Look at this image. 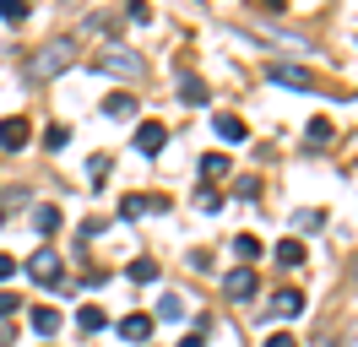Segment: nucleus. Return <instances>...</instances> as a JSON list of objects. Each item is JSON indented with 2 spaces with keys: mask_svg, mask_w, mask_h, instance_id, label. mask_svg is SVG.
<instances>
[{
  "mask_svg": "<svg viewBox=\"0 0 358 347\" xmlns=\"http://www.w3.org/2000/svg\"><path fill=\"white\" fill-rule=\"evenodd\" d=\"M76 55H82V49H76V38H66V33H60V38L38 43V49L27 55L22 71H27V82H55L60 71H71V65H76Z\"/></svg>",
  "mask_w": 358,
  "mask_h": 347,
  "instance_id": "nucleus-1",
  "label": "nucleus"
},
{
  "mask_svg": "<svg viewBox=\"0 0 358 347\" xmlns=\"http://www.w3.org/2000/svg\"><path fill=\"white\" fill-rule=\"evenodd\" d=\"M92 71L120 76V82H141V55H136V49H125V43H103V49L92 55Z\"/></svg>",
  "mask_w": 358,
  "mask_h": 347,
  "instance_id": "nucleus-2",
  "label": "nucleus"
},
{
  "mask_svg": "<svg viewBox=\"0 0 358 347\" xmlns=\"http://www.w3.org/2000/svg\"><path fill=\"white\" fill-rule=\"evenodd\" d=\"M22 271H27L33 282H44V288H55V282H66V277H60V255H55L49 244H44V250H33V255H27V266H22Z\"/></svg>",
  "mask_w": 358,
  "mask_h": 347,
  "instance_id": "nucleus-3",
  "label": "nucleus"
},
{
  "mask_svg": "<svg viewBox=\"0 0 358 347\" xmlns=\"http://www.w3.org/2000/svg\"><path fill=\"white\" fill-rule=\"evenodd\" d=\"M266 82L293 87V92H310V71H304V65H293V60H266Z\"/></svg>",
  "mask_w": 358,
  "mask_h": 347,
  "instance_id": "nucleus-4",
  "label": "nucleus"
},
{
  "mask_svg": "<svg viewBox=\"0 0 358 347\" xmlns=\"http://www.w3.org/2000/svg\"><path fill=\"white\" fill-rule=\"evenodd\" d=\"M255 288H261V271H255V266H234V271H223V293H228V299H255Z\"/></svg>",
  "mask_w": 358,
  "mask_h": 347,
  "instance_id": "nucleus-5",
  "label": "nucleus"
},
{
  "mask_svg": "<svg viewBox=\"0 0 358 347\" xmlns=\"http://www.w3.org/2000/svg\"><path fill=\"white\" fill-rule=\"evenodd\" d=\"M174 98L179 104H190V108H201L212 92H206V82L196 76V71H179V82H174Z\"/></svg>",
  "mask_w": 358,
  "mask_h": 347,
  "instance_id": "nucleus-6",
  "label": "nucleus"
},
{
  "mask_svg": "<svg viewBox=\"0 0 358 347\" xmlns=\"http://www.w3.org/2000/svg\"><path fill=\"white\" fill-rule=\"evenodd\" d=\"M27 130H33V125H27L22 114L0 120V152H22V147H27Z\"/></svg>",
  "mask_w": 358,
  "mask_h": 347,
  "instance_id": "nucleus-7",
  "label": "nucleus"
},
{
  "mask_svg": "<svg viewBox=\"0 0 358 347\" xmlns=\"http://www.w3.org/2000/svg\"><path fill=\"white\" fill-rule=\"evenodd\" d=\"M136 147L147 152V157H157V152L169 147V130L157 125V120H141V125H136Z\"/></svg>",
  "mask_w": 358,
  "mask_h": 347,
  "instance_id": "nucleus-8",
  "label": "nucleus"
},
{
  "mask_svg": "<svg viewBox=\"0 0 358 347\" xmlns=\"http://www.w3.org/2000/svg\"><path fill=\"white\" fill-rule=\"evenodd\" d=\"M271 315H277V320L304 315V293H299V288H277V293H271Z\"/></svg>",
  "mask_w": 358,
  "mask_h": 347,
  "instance_id": "nucleus-9",
  "label": "nucleus"
},
{
  "mask_svg": "<svg viewBox=\"0 0 358 347\" xmlns=\"http://www.w3.org/2000/svg\"><path fill=\"white\" fill-rule=\"evenodd\" d=\"M212 130L223 136V147H245V141H250V130H245V120H239V114H217V120H212Z\"/></svg>",
  "mask_w": 358,
  "mask_h": 347,
  "instance_id": "nucleus-10",
  "label": "nucleus"
},
{
  "mask_svg": "<svg viewBox=\"0 0 358 347\" xmlns=\"http://www.w3.org/2000/svg\"><path fill=\"white\" fill-rule=\"evenodd\" d=\"M163 206H169V201H163V195H120V217H141V212H163Z\"/></svg>",
  "mask_w": 358,
  "mask_h": 347,
  "instance_id": "nucleus-11",
  "label": "nucleus"
},
{
  "mask_svg": "<svg viewBox=\"0 0 358 347\" xmlns=\"http://www.w3.org/2000/svg\"><path fill=\"white\" fill-rule=\"evenodd\" d=\"M152 315H147V309H136V315H125V320H120V337H125V342H147V337H152Z\"/></svg>",
  "mask_w": 358,
  "mask_h": 347,
  "instance_id": "nucleus-12",
  "label": "nucleus"
},
{
  "mask_svg": "<svg viewBox=\"0 0 358 347\" xmlns=\"http://www.w3.org/2000/svg\"><path fill=\"white\" fill-rule=\"evenodd\" d=\"M331 141H336L331 120H310V130H304V147H310V152H326Z\"/></svg>",
  "mask_w": 358,
  "mask_h": 347,
  "instance_id": "nucleus-13",
  "label": "nucleus"
},
{
  "mask_svg": "<svg viewBox=\"0 0 358 347\" xmlns=\"http://www.w3.org/2000/svg\"><path fill=\"white\" fill-rule=\"evenodd\" d=\"M293 228H299V234H320V228H326V206H299V212H293Z\"/></svg>",
  "mask_w": 358,
  "mask_h": 347,
  "instance_id": "nucleus-14",
  "label": "nucleus"
},
{
  "mask_svg": "<svg viewBox=\"0 0 358 347\" xmlns=\"http://www.w3.org/2000/svg\"><path fill=\"white\" fill-rule=\"evenodd\" d=\"M185 315H190V304L179 299V293H163L157 309H152V320H185Z\"/></svg>",
  "mask_w": 358,
  "mask_h": 347,
  "instance_id": "nucleus-15",
  "label": "nucleus"
},
{
  "mask_svg": "<svg viewBox=\"0 0 358 347\" xmlns=\"http://www.w3.org/2000/svg\"><path fill=\"white\" fill-rule=\"evenodd\" d=\"M27 228H33V234H55V228H60V206H33Z\"/></svg>",
  "mask_w": 358,
  "mask_h": 347,
  "instance_id": "nucleus-16",
  "label": "nucleus"
},
{
  "mask_svg": "<svg viewBox=\"0 0 358 347\" xmlns=\"http://www.w3.org/2000/svg\"><path fill=\"white\" fill-rule=\"evenodd\" d=\"M271 255H277V266H304V255H310V250H304V244H299V239H282V244H277V250H271Z\"/></svg>",
  "mask_w": 358,
  "mask_h": 347,
  "instance_id": "nucleus-17",
  "label": "nucleus"
},
{
  "mask_svg": "<svg viewBox=\"0 0 358 347\" xmlns=\"http://www.w3.org/2000/svg\"><path fill=\"white\" fill-rule=\"evenodd\" d=\"M27 325H33V331H38V337H55V331H60V309H33V315H27Z\"/></svg>",
  "mask_w": 358,
  "mask_h": 347,
  "instance_id": "nucleus-18",
  "label": "nucleus"
},
{
  "mask_svg": "<svg viewBox=\"0 0 358 347\" xmlns=\"http://www.w3.org/2000/svg\"><path fill=\"white\" fill-rule=\"evenodd\" d=\"M103 114H109V120H131L136 98H131V92H109V98H103Z\"/></svg>",
  "mask_w": 358,
  "mask_h": 347,
  "instance_id": "nucleus-19",
  "label": "nucleus"
},
{
  "mask_svg": "<svg viewBox=\"0 0 358 347\" xmlns=\"http://www.w3.org/2000/svg\"><path fill=\"white\" fill-rule=\"evenodd\" d=\"M76 325H82V331H109V315H103V309H98V304H87V309H76Z\"/></svg>",
  "mask_w": 358,
  "mask_h": 347,
  "instance_id": "nucleus-20",
  "label": "nucleus"
},
{
  "mask_svg": "<svg viewBox=\"0 0 358 347\" xmlns=\"http://www.w3.org/2000/svg\"><path fill=\"white\" fill-rule=\"evenodd\" d=\"M125 277H131V282H157V277H163V266L141 255V260H131V266H125Z\"/></svg>",
  "mask_w": 358,
  "mask_h": 347,
  "instance_id": "nucleus-21",
  "label": "nucleus"
},
{
  "mask_svg": "<svg viewBox=\"0 0 358 347\" xmlns=\"http://www.w3.org/2000/svg\"><path fill=\"white\" fill-rule=\"evenodd\" d=\"M33 0H0V22H27Z\"/></svg>",
  "mask_w": 358,
  "mask_h": 347,
  "instance_id": "nucleus-22",
  "label": "nucleus"
},
{
  "mask_svg": "<svg viewBox=\"0 0 358 347\" xmlns=\"http://www.w3.org/2000/svg\"><path fill=\"white\" fill-rule=\"evenodd\" d=\"M234 255H239V260H261V239H255V234H239V239H234Z\"/></svg>",
  "mask_w": 358,
  "mask_h": 347,
  "instance_id": "nucleus-23",
  "label": "nucleus"
},
{
  "mask_svg": "<svg viewBox=\"0 0 358 347\" xmlns=\"http://www.w3.org/2000/svg\"><path fill=\"white\" fill-rule=\"evenodd\" d=\"M201 174H206V179H217V174L228 179V152H206V157H201Z\"/></svg>",
  "mask_w": 358,
  "mask_h": 347,
  "instance_id": "nucleus-24",
  "label": "nucleus"
},
{
  "mask_svg": "<svg viewBox=\"0 0 358 347\" xmlns=\"http://www.w3.org/2000/svg\"><path fill=\"white\" fill-rule=\"evenodd\" d=\"M109 152H98V157H87V179H92V190H98V185H103V174H109Z\"/></svg>",
  "mask_w": 358,
  "mask_h": 347,
  "instance_id": "nucleus-25",
  "label": "nucleus"
},
{
  "mask_svg": "<svg viewBox=\"0 0 358 347\" xmlns=\"http://www.w3.org/2000/svg\"><path fill=\"white\" fill-rule=\"evenodd\" d=\"M87 27H92V33H103V38H114L120 17H109V11H92V17H87Z\"/></svg>",
  "mask_w": 358,
  "mask_h": 347,
  "instance_id": "nucleus-26",
  "label": "nucleus"
},
{
  "mask_svg": "<svg viewBox=\"0 0 358 347\" xmlns=\"http://www.w3.org/2000/svg\"><path fill=\"white\" fill-rule=\"evenodd\" d=\"M196 206H201V212H217V206H223L217 185H201V190H196Z\"/></svg>",
  "mask_w": 358,
  "mask_h": 347,
  "instance_id": "nucleus-27",
  "label": "nucleus"
},
{
  "mask_svg": "<svg viewBox=\"0 0 358 347\" xmlns=\"http://www.w3.org/2000/svg\"><path fill=\"white\" fill-rule=\"evenodd\" d=\"M66 141H71L66 125H49V130H44V147H49V152H66Z\"/></svg>",
  "mask_w": 358,
  "mask_h": 347,
  "instance_id": "nucleus-28",
  "label": "nucleus"
},
{
  "mask_svg": "<svg viewBox=\"0 0 358 347\" xmlns=\"http://www.w3.org/2000/svg\"><path fill=\"white\" fill-rule=\"evenodd\" d=\"M125 17H131V22H152V6H141V0H131V6H125Z\"/></svg>",
  "mask_w": 358,
  "mask_h": 347,
  "instance_id": "nucleus-29",
  "label": "nucleus"
},
{
  "mask_svg": "<svg viewBox=\"0 0 358 347\" xmlns=\"http://www.w3.org/2000/svg\"><path fill=\"white\" fill-rule=\"evenodd\" d=\"M11 309H22V299H17V293H0V325H6V315H11Z\"/></svg>",
  "mask_w": 358,
  "mask_h": 347,
  "instance_id": "nucleus-30",
  "label": "nucleus"
},
{
  "mask_svg": "<svg viewBox=\"0 0 358 347\" xmlns=\"http://www.w3.org/2000/svg\"><path fill=\"white\" fill-rule=\"evenodd\" d=\"M190 266H196V271H212V250H190Z\"/></svg>",
  "mask_w": 358,
  "mask_h": 347,
  "instance_id": "nucleus-31",
  "label": "nucleus"
},
{
  "mask_svg": "<svg viewBox=\"0 0 358 347\" xmlns=\"http://www.w3.org/2000/svg\"><path fill=\"white\" fill-rule=\"evenodd\" d=\"M266 347H299V342H293L288 331H277V337H266Z\"/></svg>",
  "mask_w": 358,
  "mask_h": 347,
  "instance_id": "nucleus-32",
  "label": "nucleus"
},
{
  "mask_svg": "<svg viewBox=\"0 0 358 347\" xmlns=\"http://www.w3.org/2000/svg\"><path fill=\"white\" fill-rule=\"evenodd\" d=\"M6 277H17V260H11V255H0V282H6Z\"/></svg>",
  "mask_w": 358,
  "mask_h": 347,
  "instance_id": "nucleus-33",
  "label": "nucleus"
},
{
  "mask_svg": "<svg viewBox=\"0 0 358 347\" xmlns=\"http://www.w3.org/2000/svg\"><path fill=\"white\" fill-rule=\"evenodd\" d=\"M179 347H206V337H201V331H190V337H185Z\"/></svg>",
  "mask_w": 358,
  "mask_h": 347,
  "instance_id": "nucleus-34",
  "label": "nucleus"
},
{
  "mask_svg": "<svg viewBox=\"0 0 358 347\" xmlns=\"http://www.w3.org/2000/svg\"><path fill=\"white\" fill-rule=\"evenodd\" d=\"M348 347H358V320H353V325H348Z\"/></svg>",
  "mask_w": 358,
  "mask_h": 347,
  "instance_id": "nucleus-35",
  "label": "nucleus"
},
{
  "mask_svg": "<svg viewBox=\"0 0 358 347\" xmlns=\"http://www.w3.org/2000/svg\"><path fill=\"white\" fill-rule=\"evenodd\" d=\"M353 288H358V260H353Z\"/></svg>",
  "mask_w": 358,
  "mask_h": 347,
  "instance_id": "nucleus-36",
  "label": "nucleus"
},
{
  "mask_svg": "<svg viewBox=\"0 0 358 347\" xmlns=\"http://www.w3.org/2000/svg\"><path fill=\"white\" fill-rule=\"evenodd\" d=\"M0 228H6V212H0Z\"/></svg>",
  "mask_w": 358,
  "mask_h": 347,
  "instance_id": "nucleus-37",
  "label": "nucleus"
}]
</instances>
